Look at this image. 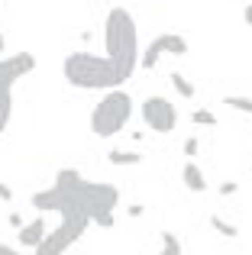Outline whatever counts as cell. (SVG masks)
<instances>
[{"label":"cell","mask_w":252,"mask_h":255,"mask_svg":"<svg viewBox=\"0 0 252 255\" xmlns=\"http://www.w3.org/2000/svg\"><path fill=\"white\" fill-rule=\"evenodd\" d=\"M55 187L65 200V213H81L91 223H97L101 230L114 226V210L120 204V191L107 181H88L81 178V171L75 168H58L55 174Z\"/></svg>","instance_id":"6da1fadb"},{"label":"cell","mask_w":252,"mask_h":255,"mask_svg":"<svg viewBox=\"0 0 252 255\" xmlns=\"http://www.w3.org/2000/svg\"><path fill=\"white\" fill-rule=\"evenodd\" d=\"M104 49L123 75V81H129L139 68V29L126 6H110L107 19H104Z\"/></svg>","instance_id":"7a4b0ae2"},{"label":"cell","mask_w":252,"mask_h":255,"mask_svg":"<svg viewBox=\"0 0 252 255\" xmlns=\"http://www.w3.org/2000/svg\"><path fill=\"white\" fill-rule=\"evenodd\" d=\"M62 75L71 87L81 91H117L123 87V75L117 71V65L107 55H94V52H71L62 62Z\"/></svg>","instance_id":"3957f363"},{"label":"cell","mask_w":252,"mask_h":255,"mask_svg":"<svg viewBox=\"0 0 252 255\" xmlns=\"http://www.w3.org/2000/svg\"><path fill=\"white\" fill-rule=\"evenodd\" d=\"M132 120V97L117 87V91H107L91 110V132L101 139H114L126 129V123Z\"/></svg>","instance_id":"277c9868"},{"label":"cell","mask_w":252,"mask_h":255,"mask_svg":"<svg viewBox=\"0 0 252 255\" xmlns=\"http://www.w3.org/2000/svg\"><path fill=\"white\" fill-rule=\"evenodd\" d=\"M88 226H91V220L81 217V213H71V210L62 213V223L42 239V246H39L32 255H65V249H71V246L84 236Z\"/></svg>","instance_id":"5b68a950"},{"label":"cell","mask_w":252,"mask_h":255,"mask_svg":"<svg viewBox=\"0 0 252 255\" xmlns=\"http://www.w3.org/2000/svg\"><path fill=\"white\" fill-rule=\"evenodd\" d=\"M139 117H142L145 129H152V132H171L178 126V110L165 97H145L139 104Z\"/></svg>","instance_id":"8992f818"},{"label":"cell","mask_w":252,"mask_h":255,"mask_svg":"<svg viewBox=\"0 0 252 255\" xmlns=\"http://www.w3.org/2000/svg\"><path fill=\"white\" fill-rule=\"evenodd\" d=\"M188 39L181 36V32H158L155 39L149 42V49L139 55V68H155L158 65V58L162 55H188Z\"/></svg>","instance_id":"52a82bcc"},{"label":"cell","mask_w":252,"mask_h":255,"mask_svg":"<svg viewBox=\"0 0 252 255\" xmlns=\"http://www.w3.org/2000/svg\"><path fill=\"white\" fill-rule=\"evenodd\" d=\"M36 71V55L32 52H16L10 58H0V87H13L19 78Z\"/></svg>","instance_id":"ba28073f"},{"label":"cell","mask_w":252,"mask_h":255,"mask_svg":"<svg viewBox=\"0 0 252 255\" xmlns=\"http://www.w3.org/2000/svg\"><path fill=\"white\" fill-rule=\"evenodd\" d=\"M45 236H49V223H45L42 217H36V220H29V223H23V230L16 233V239H19V246H23V249H39Z\"/></svg>","instance_id":"9c48e42d"},{"label":"cell","mask_w":252,"mask_h":255,"mask_svg":"<svg viewBox=\"0 0 252 255\" xmlns=\"http://www.w3.org/2000/svg\"><path fill=\"white\" fill-rule=\"evenodd\" d=\"M32 207H36L39 213H65V200H62V194L55 191V187H45V191H36L32 194Z\"/></svg>","instance_id":"30bf717a"},{"label":"cell","mask_w":252,"mask_h":255,"mask_svg":"<svg viewBox=\"0 0 252 255\" xmlns=\"http://www.w3.org/2000/svg\"><path fill=\"white\" fill-rule=\"evenodd\" d=\"M181 181H184V187H188L191 194H204L207 191V178H204L201 165H194V162H188L181 168Z\"/></svg>","instance_id":"8fae6325"},{"label":"cell","mask_w":252,"mask_h":255,"mask_svg":"<svg viewBox=\"0 0 252 255\" xmlns=\"http://www.w3.org/2000/svg\"><path fill=\"white\" fill-rule=\"evenodd\" d=\"M110 165H117V168H123V165H139L142 162V155H139L136 149H110Z\"/></svg>","instance_id":"7c38bea8"},{"label":"cell","mask_w":252,"mask_h":255,"mask_svg":"<svg viewBox=\"0 0 252 255\" xmlns=\"http://www.w3.org/2000/svg\"><path fill=\"white\" fill-rule=\"evenodd\" d=\"M171 87L178 91V97H184V100H191V97H197V87L191 78H184L181 71H171Z\"/></svg>","instance_id":"4fadbf2b"},{"label":"cell","mask_w":252,"mask_h":255,"mask_svg":"<svg viewBox=\"0 0 252 255\" xmlns=\"http://www.w3.org/2000/svg\"><path fill=\"white\" fill-rule=\"evenodd\" d=\"M13 87H0V132L10 126V117H13Z\"/></svg>","instance_id":"5bb4252c"},{"label":"cell","mask_w":252,"mask_h":255,"mask_svg":"<svg viewBox=\"0 0 252 255\" xmlns=\"http://www.w3.org/2000/svg\"><path fill=\"white\" fill-rule=\"evenodd\" d=\"M158 239H162V249H158L155 255H181V239H178L175 233H168V230H165Z\"/></svg>","instance_id":"9a60e30c"},{"label":"cell","mask_w":252,"mask_h":255,"mask_svg":"<svg viewBox=\"0 0 252 255\" xmlns=\"http://www.w3.org/2000/svg\"><path fill=\"white\" fill-rule=\"evenodd\" d=\"M223 104L230 107V110H240V113H249L252 117V97H240V94H230Z\"/></svg>","instance_id":"2e32d148"},{"label":"cell","mask_w":252,"mask_h":255,"mask_svg":"<svg viewBox=\"0 0 252 255\" xmlns=\"http://www.w3.org/2000/svg\"><path fill=\"white\" fill-rule=\"evenodd\" d=\"M210 226H214L220 236H227V239H236V236H240V230H236L233 223H227L223 217H210Z\"/></svg>","instance_id":"e0dca14e"},{"label":"cell","mask_w":252,"mask_h":255,"mask_svg":"<svg viewBox=\"0 0 252 255\" xmlns=\"http://www.w3.org/2000/svg\"><path fill=\"white\" fill-rule=\"evenodd\" d=\"M191 123H197V126H217V117H214V110H194L191 113Z\"/></svg>","instance_id":"ac0fdd59"},{"label":"cell","mask_w":252,"mask_h":255,"mask_svg":"<svg viewBox=\"0 0 252 255\" xmlns=\"http://www.w3.org/2000/svg\"><path fill=\"white\" fill-rule=\"evenodd\" d=\"M197 152H201V142H197L194 136H191V139H184V155H188V158H194Z\"/></svg>","instance_id":"d6986e66"},{"label":"cell","mask_w":252,"mask_h":255,"mask_svg":"<svg viewBox=\"0 0 252 255\" xmlns=\"http://www.w3.org/2000/svg\"><path fill=\"white\" fill-rule=\"evenodd\" d=\"M217 191H220V197H230V194L240 191V184H236V181H223V184L217 187Z\"/></svg>","instance_id":"ffe728a7"},{"label":"cell","mask_w":252,"mask_h":255,"mask_svg":"<svg viewBox=\"0 0 252 255\" xmlns=\"http://www.w3.org/2000/svg\"><path fill=\"white\" fill-rule=\"evenodd\" d=\"M0 200H13V187L6 181H0Z\"/></svg>","instance_id":"44dd1931"},{"label":"cell","mask_w":252,"mask_h":255,"mask_svg":"<svg viewBox=\"0 0 252 255\" xmlns=\"http://www.w3.org/2000/svg\"><path fill=\"white\" fill-rule=\"evenodd\" d=\"M6 223H10V226H13L16 233L23 230V217H19V213H10V220H6Z\"/></svg>","instance_id":"7402d4cb"},{"label":"cell","mask_w":252,"mask_h":255,"mask_svg":"<svg viewBox=\"0 0 252 255\" xmlns=\"http://www.w3.org/2000/svg\"><path fill=\"white\" fill-rule=\"evenodd\" d=\"M243 23H246V26H252V3H246V6H243Z\"/></svg>","instance_id":"603a6c76"},{"label":"cell","mask_w":252,"mask_h":255,"mask_svg":"<svg viewBox=\"0 0 252 255\" xmlns=\"http://www.w3.org/2000/svg\"><path fill=\"white\" fill-rule=\"evenodd\" d=\"M126 213H129V217H142V213H145V207H142V204H132Z\"/></svg>","instance_id":"cb8c5ba5"},{"label":"cell","mask_w":252,"mask_h":255,"mask_svg":"<svg viewBox=\"0 0 252 255\" xmlns=\"http://www.w3.org/2000/svg\"><path fill=\"white\" fill-rule=\"evenodd\" d=\"M0 255H23V252L13 249V246H3V243H0Z\"/></svg>","instance_id":"d4e9b609"},{"label":"cell","mask_w":252,"mask_h":255,"mask_svg":"<svg viewBox=\"0 0 252 255\" xmlns=\"http://www.w3.org/2000/svg\"><path fill=\"white\" fill-rule=\"evenodd\" d=\"M6 49V36H3V32H0V52H3Z\"/></svg>","instance_id":"484cf974"}]
</instances>
